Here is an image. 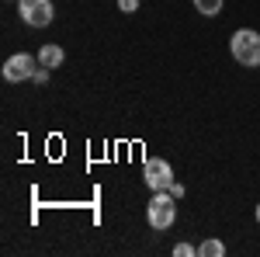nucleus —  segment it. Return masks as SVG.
Segmentation results:
<instances>
[{"label": "nucleus", "mask_w": 260, "mask_h": 257, "mask_svg": "<svg viewBox=\"0 0 260 257\" xmlns=\"http://www.w3.org/2000/svg\"><path fill=\"white\" fill-rule=\"evenodd\" d=\"M146 219H149V226H153L156 233L170 230L174 219H177V198L170 195V191H153L149 205H146Z\"/></svg>", "instance_id": "obj_2"}, {"label": "nucleus", "mask_w": 260, "mask_h": 257, "mask_svg": "<svg viewBox=\"0 0 260 257\" xmlns=\"http://www.w3.org/2000/svg\"><path fill=\"white\" fill-rule=\"evenodd\" d=\"M198 254H201V257H222V254H225V243L212 237V240H205V243L198 247Z\"/></svg>", "instance_id": "obj_8"}, {"label": "nucleus", "mask_w": 260, "mask_h": 257, "mask_svg": "<svg viewBox=\"0 0 260 257\" xmlns=\"http://www.w3.org/2000/svg\"><path fill=\"white\" fill-rule=\"evenodd\" d=\"M18 14L28 28H45L56 18V7L52 0H18Z\"/></svg>", "instance_id": "obj_3"}, {"label": "nucleus", "mask_w": 260, "mask_h": 257, "mask_svg": "<svg viewBox=\"0 0 260 257\" xmlns=\"http://www.w3.org/2000/svg\"><path fill=\"white\" fill-rule=\"evenodd\" d=\"M174 254H177V257H191V254H198V247H191V243H177Z\"/></svg>", "instance_id": "obj_9"}, {"label": "nucleus", "mask_w": 260, "mask_h": 257, "mask_svg": "<svg viewBox=\"0 0 260 257\" xmlns=\"http://www.w3.org/2000/svg\"><path fill=\"white\" fill-rule=\"evenodd\" d=\"M253 216H257V222H260V205H257V212H253Z\"/></svg>", "instance_id": "obj_13"}, {"label": "nucleus", "mask_w": 260, "mask_h": 257, "mask_svg": "<svg viewBox=\"0 0 260 257\" xmlns=\"http://www.w3.org/2000/svg\"><path fill=\"white\" fill-rule=\"evenodd\" d=\"M167 191H170V195H174V198H184V184H177V181H174V184H170Z\"/></svg>", "instance_id": "obj_12"}, {"label": "nucleus", "mask_w": 260, "mask_h": 257, "mask_svg": "<svg viewBox=\"0 0 260 257\" xmlns=\"http://www.w3.org/2000/svg\"><path fill=\"white\" fill-rule=\"evenodd\" d=\"M35 70H39V56L18 52V56H11V60L4 63V80H7V83H21V80L35 77Z\"/></svg>", "instance_id": "obj_5"}, {"label": "nucleus", "mask_w": 260, "mask_h": 257, "mask_svg": "<svg viewBox=\"0 0 260 257\" xmlns=\"http://www.w3.org/2000/svg\"><path fill=\"white\" fill-rule=\"evenodd\" d=\"M62 60H66L62 45H42V49H39V66H45V70H56V66H62Z\"/></svg>", "instance_id": "obj_6"}, {"label": "nucleus", "mask_w": 260, "mask_h": 257, "mask_svg": "<svg viewBox=\"0 0 260 257\" xmlns=\"http://www.w3.org/2000/svg\"><path fill=\"white\" fill-rule=\"evenodd\" d=\"M191 4H194V11H198V14H205V18L222 14V0H191Z\"/></svg>", "instance_id": "obj_7"}, {"label": "nucleus", "mask_w": 260, "mask_h": 257, "mask_svg": "<svg viewBox=\"0 0 260 257\" xmlns=\"http://www.w3.org/2000/svg\"><path fill=\"white\" fill-rule=\"evenodd\" d=\"M229 52H233V60L246 66V70H257L260 66V32L253 28H240V32H233V39H229Z\"/></svg>", "instance_id": "obj_1"}, {"label": "nucleus", "mask_w": 260, "mask_h": 257, "mask_svg": "<svg viewBox=\"0 0 260 257\" xmlns=\"http://www.w3.org/2000/svg\"><path fill=\"white\" fill-rule=\"evenodd\" d=\"M35 83H49V70H45V66H39V70H35Z\"/></svg>", "instance_id": "obj_11"}, {"label": "nucleus", "mask_w": 260, "mask_h": 257, "mask_svg": "<svg viewBox=\"0 0 260 257\" xmlns=\"http://www.w3.org/2000/svg\"><path fill=\"white\" fill-rule=\"evenodd\" d=\"M142 181H146L149 191H167V188L174 184V167L160 157H149L146 167H142Z\"/></svg>", "instance_id": "obj_4"}, {"label": "nucleus", "mask_w": 260, "mask_h": 257, "mask_svg": "<svg viewBox=\"0 0 260 257\" xmlns=\"http://www.w3.org/2000/svg\"><path fill=\"white\" fill-rule=\"evenodd\" d=\"M118 11H125V14H136V11H139V0H118Z\"/></svg>", "instance_id": "obj_10"}]
</instances>
